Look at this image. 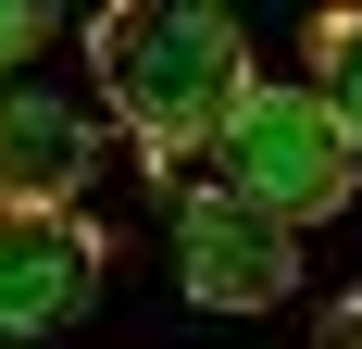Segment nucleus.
Returning a JSON list of instances; mask_svg holds the SVG:
<instances>
[{
  "instance_id": "nucleus-7",
  "label": "nucleus",
  "mask_w": 362,
  "mask_h": 349,
  "mask_svg": "<svg viewBox=\"0 0 362 349\" xmlns=\"http://www.w3.org/2000/svg\"><path fill=\"white\" fill-rule=\"evenodd\" d=\"M37 37H50V13H37V0H0V88H25Z\"/></svg>"
},
{
  "instance_id": "nucleus-6",
  "label": "nucleus",
  "mask_w": 362,
  "mask_h": 349,
  "mask_svg": "<svg viewBox=\"0 0 362 349\" xmlns=\"http://www.w3.org/2000/svg\"><path fill=\"white\" fill-rule=\"evenodd\" d=\"M313 88L337 100V125L362 150V13H313Z\"/></svg>"
},
{
  "instance_id": "nucleus-5",
  "label": "nucleus",
  "mask_w": 362,
  "mask_h": 349,
  "mask_svg": "<svg viewBox=\"0 0 362 349\" xmlns=\"http://www.w3.org/2000/svg\"><path fill=\"white\" fill-rule=\"evenodd\" d=\"M100 174V125L50 88H0V212H75Z\"/></svg>"
},
{
  "instance_id": "nucleus-1",
  "label": "nucleus",
  "mask_w": 362,
  "mask_h": 349,
  "mask_svg": "<svg viewBox=\"0 0 362 349\" xmlns=\"http://www.w3.org/2000/svg\"><path fill=\"white\" fill-rule=\"evenodd\" d=\"M88 63H100V100L125 112L150 174L213 150L238 125V100L262 88L238 13H200V0H112V13H88Z\"/></svg>"
},
{
  "instance_id": "nucleus-4",
  "label": "nucleus",
  "mask_w": 362,
  "mask_h": 349,
  "mask_svg": "<svg viewBox=\"0 0 362 349\" xmlns=\"http://www.w3.org/2000/svg\"><path fill=\"white\" fill-rule=\"evenodd\" d=\"M100 300V225L88 212H0V337H63Z\"/></svg>"
},
{
  "instance_id": "nucleus-3",
  "label": "nucleus",
  "mask_w": 362,
  "mask_h": 349,
  "mask_svg": "<svg viewBox=\"0 0 362 349\" xmlns=\"http://www.w3.org/2000/svg\"><path fill=\"white\" fill-rule=\"evenodd\" d=\"M175 287H187V312H275V300H300V225H275L238 187H187L175 200Z\"/></svg>"
},
{
  "instance_id": "nucleus-8",
  "label": "nucleus",
  "mask_w": 362,
  "mask_h": 349,
  "mask_svg": "<svg viewBox=\"0 0 362 349\" xmlns=\"http://www.w3.org/2000/svg\"><path fill=\"white\" fill-rule=\"evenodd\" d=\"M325 349H362V300H337V312H325Z\"/></svg>"
},
{
  "instance_id": "nucleus-2",
  "label": "nucleus",
  "mask_w": 362,
  "mask_h": 349,
  "mask_svg": "<svg viewBox=\"0 0 362 349\" xmlns=\"http://www.w3.org/2000/svg\"><path fill=\"white\" fill-rule=\"evenodd\" d=\"M213 187L262 200L275 225H325V212H350L362 150H350V125H337V100L313 75H262L238 100V125L213 138Z\"/></svg>"
}]
</instances>
